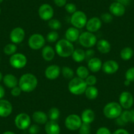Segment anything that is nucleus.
<instances>
[{"mask_svg":"<svg viewBox=\"0 0 134 134\" xmlns=\"http://www.w3.org/2000/svg\"><path fill=\"white\" fill-rule=\"evenodd\" d=\"M38 83V80L37 77L31 73L23 74L19 80V86L23 92H32L36 90Z\"/></svg>","mask_w":134,"mask_h":134,"instance_id":"1","label":"nucleus"},{"mask_svg":"<svg viewBox=\"0 0 134 134\" xmlns=\"http://www.w3.org/2000/svg\"><path fill=\"white\" fill-rule=\"evenodd\" d=\"M74 45L66 39L57 41L55 45V52L60 57L68 58L71 57L74 51Z\"/></svg>","mask_w":134,"mask_h":134,"instance_id":"2","label":"nucleus"},{"mask_svg":"<svg viewBox=\"0 0 134 134\" xmlns=\"http://www.w3.org/2000/svg\"><path fill=\"white\" fill-rule=\"evenodd\" d=\"M87 86L85 80L76 77L70 80L68 85L69 91L74 95H81L84 93Z\"/></svg>","mask_w":134,"mask_h":134,"instance_id":"3","label":"nucleus"},{"mask_svg":"<svg viewBox=\"0 0 134 134\" xmlns=\"http://www.w3.org/2000/svg\"><path fill=\"white\" fill-rule=\"evenodd\" d=\"M103 114L109 119H116L122 113V107L119 103L110 102L108 103L103 108Z\"/></svg>","mask_w":134,"mask_h":134,"instance_id":"4","label":"nucleus"},{"mask_svg":"<svg viewBox=\"0 0 134 134\" xmlns=\"http://www.w3.org/2000/svg\"><path fill=\"white\" fill-rule=\"evenodd\" d=\"M78 41L81 46H83V47L90 49L92 48L94 46L96 45L97 42V39L94 33L86 31V32H83V33L80 34Z\"/></svg>","mask_w":134,"mask_h":134,"instance_id":"5","label":"nucleus"},{"mask_svg":"<svg viewBox=\"0 0 134 134\" xmlns=\"http://www.w3.org/2000/svg\"><path fill=\"white\" fill-rule=\"evenodd\" d=\"M46 40L42 34L38 33L33 34L30 36L28 41V46L33 50H39L46 46Z\"/></svg>","mask_w":134,"mask_h":134,"instance_id":"6","label":"nucleus"},{"mask_svg":"<svg viewBox=\"0 0 134 134\" xmlns=\"http://www.w3.org/2000/svg\"><path fill=\"white\" fill-rule=\"evenodd\" d=\"M87 22V15L82 11H76L70 17V23L73 26L78 29H82L86 26Z\"/></svg>","mask_w":134,"mask_h":134,"instance_id":"7","label":"nucleus"},{"mask_svg":"<svg viewBox=\"0 0 134 134\" xmlns=\"http://www.w3.org/2000/svg\"><path fill=\"white\" fill-rule=\"evenodd\" d=\"M82 121L81 117L76 114H69L64 120V125L68 130L70 131H76L79 130Z\"/></svg>","mask_w":134,"mask_h":134,"instance_id":"8","label":"nucleus"},{"mask_svg":"<svg viewBox=\"0 0 134 134\" xmlns=\"http://www.w3.org/2000/svg\"><path fill=\"white\" fill-rule=\"evenodd\" d=\"M27 58L25 55L20 53H16L11 55L9 59V63L11 66L16 69H22L27 64Z\"/></svg>","mask_w":134,"mask_h":134,"instance_id":"9","label":"nucleus"},{"mask_svg":"<svg viewBox=\"0 0 134 134\" xmlns=\"http://www.w3.org/2000/svg\"><path fill=\"white\" fill-rule=\"evenodd\" d=\"M15 124L19 130H27L31 125L30 116L27 113H19L15 118Z\"/></svg>","mask_w":134,"mask_h":134,"instance_id":"10","label":"nucleus"},{"mask_svg":"<svg viewBox=\"0 0 134 134\" xmlns=\"http://www.w3.org/2000/svg\"><path fill=\"white\" fill-rule=\"evenodd\" d=\"M134 103L133 96L130 92L124 91L119 96V103L125 110H129L132 107Z\"/></svg>","mask_w":134,"mask_h":134,"instance_id":"11","label":"nucleus"},{"mask_svg":"<svg viewBox=\"0 0 134 134\" xmlns=\"http://www.w3.org/2000/svg\"><path fill=\"white\" fill-rule=\"evenodd\" d=\"M38 15L42 20L49 21L53 17V8L48 3H43L38 9Z\"/></svg>","mask_w":134,"mask_h":134,"instance_id":"12","label":"nucleus"},{"mask_svg":"<svg viewBox=\"0 0 134 134\" xmlns=\"http://www.w3.org/2000/svg\"><path fill=\"white\" fill-rule=\"evenodd\" d=\"M26 33L24 30L21 27H16L11 30L9 38L11 42L15 44L22 43L25 38Z\"/></svg>","mask_w":134,"mask_h":134,"instance_id":"13","label":"nucleus"},{"mask_svg":"<svg viewBox=\"0 0 134 134\" xmlns=\"http://www.w3.org/2000/svg\"><path fill=\"white\" fill-rule=\"evenodd\" d=\"M60 73H61V69L59 65L51 64L46 68L44 74L47 79L54 80L60 76Z\"/></svg>","mask_w":134,"mask_h":134,"instance_id":"14","label":"nucleus"},{"mask_svg":"<svg viewBox=\"0 0 134 134\" xmlns=\"http://www.w3.org/2000/svg\"><path fill=\"white\" fill-rule=\"evenodd\" d=\"M102 70L107 74H114L119 70V64L114 60H106L103 63Z\"/></svg>","mask_w":134,"mask_h":134,"instance_id":"15","label":"nucleus"},{"mask_svg":"<svg viewBox=\"0 0 134 134\" xmlns=\"http://www.w3.org/2000/svg\"><path fill=\"white\" fill-rule=\"evenodd\" d=\"M101 26H102V21L99 18L97 17V16H94V17L87 20L86 25L87 31L91 32V33L97 32L100 30Z\"/></svg>","mask_w":134,"mask_h":134,"instance_id":"16","label":"nucleus"},{"mask_svg":"<svg viewBox=\"0 0 134 134\" xmlns=\"http://www.w3.org/2000/svg\"><path fill=\"white\" fill-rule=\"evenodd\" d=\"M12 112L13 106L11 103L5 99H0V117H8Z\"/></svg>","mask_w":134,"mask_h":134,"instance_id":"17","label":"nucleus"},{"mask_svg":"<svg viewBox=\"0 0 134 134\" xmlns=\"http://www.w3.org/2000/svg\"><path fill=\"white\" fill-rule=\"evenodd\" d=\"M109 11L113 16H122L126 13V6L117 2H114L109 6Z\"/></svg>","mask_w":134,"mask_h":134,"instance_id":"18","label":"nucleus"},{"mask_svg":"<svg viewBox=\"0 0 134 134\" xmlns=\"http://www.w3.org/2000/svg\"><path fill=\"white\" fill-rule=\"evenodd\" d=\"M103 63L100 59L97 57H93L87 61V68L89 70L93 73L98 72L102 69Z\"/></svg>","mask_w":134,"mask_h":134,"instance_id":"19","label":"nucleus"},{"mask_svg":"<svg viewBox=\"0 0 134 134\" xmlns=\"http://www.w3.org/2000/svg\"><path fill=\"white\" fill-rule=\"evenodd\" d=\"M32 120L37 124L43 125L48 122V116L43 111L37 110L32 114Z\"/></svg>","mask_w":134,"mask_h":134,"instance_id":"20","label":"nucleus"},{"mask_svg":"<svg viewBox=\"0 0 134 134\" xmlns=\"http://www.w3.org/2000/svg\"><path fill=\"white\" fill-rule=\"evenodd\" d=\"M80 35V33L79 29L74 26L69 28L65 32L66 39L70 41L72 43L78 40Z\"/></svg>","mask_w":134,"mask_h":134,"instance_id":"21","label":"nucleus"},{"mask_svg":"<svg viewBox=\"0 0 134 134\" xmlns=\"http://www.w3.org/2000/svg\"><path fill=\"white\" fill-rule=\"evenodd\" d=\"M45 131L47 134H60V127L57 121L49 120L45 124Z\"/></svg>","mask_w":134,"mask_h":134,"instance_id":"22","label":"nucleus"},{"mask_svg":"<svg viewBox=\"0 0 134 134\" xmlns=\"http://www.w3.org/2000/svg\"><path fill=\"white\" fill-rule=\"evenodd\" d=\"M96 47L98 51L103 54H107L111 50V45L109 41L105 39L99 40L96 43Z\"/></svg>","mask_w":134,"mask_h":134,"instance_id":"23","label":"nucleus"},{"mask_svg":"<svg viewBox=\"0 0 134 134\" xmlns=\"http://www.w3.org/2000/svg\"><path fill=\"white\" fill-rule=\"evenodd\" d=\"M3 82L5 86L8 88H13L19 86V80L15 75L11 74H7L3 78Z\"/></svg>","mask_w":134,"mask_h":134,"instance_id":"24","label":"nucleus"},{"mask_svg":"<svg viewBox=\"0 0 134 134\" xmlns=\"http://www.w3.org/2000/svg\"><path fill=\"white\" fill-rule=\"evenodd\" d=\"M55 50L50 46H45L42 48V56L46 61H51L55 56Z\"/></svg>","mask_w":134,"mask_h":134,"instance_id":"25","label":"nucleus"},{"mask_svg":"<svg viewBox=\"0 0 134 134\" xmlns=\"http://www.w3.org/2000/svg\"><path fill=\"white\" fill-rule=\"evenodd\" d=\"M80 117L83 123L90 124L95 120V114L93 110L90 109H86L84 110H83Z\"/></svg>","mask_w":134,"mask_h":134,"instance_id":"26","label":"nucleus"},{"mask_svg":"<svg viewBox=\"0 0 134 134\" xmlns=\"http://www.w3.org/2000/svg\"><path fill=\"white\" fill-rule=\"evenodd\" d=\"M84 94L89 100H95L99 95V90L95 86H87Z\"/></svg>","mask_w":134,"mask_h":134,"instance_id":"27","label":"nucleus"},{"mask_svg":"<svg viewBox=\"0 0 134 134\" xmlns=\"http://www.w3.org/2000/svg\"><path fill=\"white\" fill-rule=\"evenodd\" d=\"M71 57L76 63H82L83 60H86V52L82 49H76Z\"/></svg>","mask_w":134,"mask_h":134,"instance_id":"28","label":"nucleus"},{"mask_svg":"<svg viewBox=\"0 0 134 134\" xmlns=\"http://www.w3.org/2000/svg\"><path fill=\"white\" fill-rule=\"evenodd\" d=\"M133 50L130 47H125L120 53V58L124 60H129L133 56Z\"/></svg>","mask_w":134,"mask_h":134,"instance_id":"29","label":"nucleus"},{"mask_svg":"<svg viewBox=\"0 0 134 134\" xmlns=\"http://www.w3.org/2000/svg\"><path fill=\"white\" fill-rule=\"evenodd\" d=\"M76 72L78 78L83 80L86 79L90 75V70H89L88 68L84 66H80L79 67H78Z\"/></svg>","mask_w":134,"mask_h":134,"instance_id":"30","label":"nucleus"},{"mask_svg":"<svg viewBox=\"0 0 134 134\" xmlns=\"http://www.w3.org/2000/svg\"><path fill=\"white\" fill-rule=\"evenodd\" d=\"M61 73L63 74V77L66 80H70L74 78V70L69 66H63L61 69Z\"/></svg>","mask_w":134,"mask_h":134,"instance_id":"31","label":"nucleus"},{"mask_svg":"<svg viewBox=\"0 0 134 134\" xmlns=\"http://www.w3.org/2000/svg\"><path fill=\"white\" fill-rule=\"evenodd\" d=\"M60 115V110L57 107H52L49 109L48 112V118L50 120L57 121L59 118Z\"/></svg>","mask_w":134,"mask_h":134,"instance_id":"32","label":"nucleus"},{"mask_svg":"<svg viewBox=\"0 0 134 134\" xmlns=\"http://www.w3.org/2000/svg\"><path fill=\"white\" fill-rule=\"evenodd\" d=\"M17 51V47L15 43H8L3 48V52L7 55H13L16 53Z\"/></svg>","mask_w":134,"mask_h":134,"instance_id":"33","label":"nucleus"},{"mask_svg":"<svg viewBox=\"0 0 134 134\" xmlns=\"http://www.w3.org/2000/svg\"><path fill=\"white\" fill-rule=\"evenodd\" d=\"M48 26L53 30H59L62 26L60 20L56 19H51L48 21Z\"/></svg>","mask_w":134,"mask_h":134,"instance_id":"34","label":"nucleus"},{"mask_svg":"<svg viewBox=\"0 0 134 134\" xmlns=\"http://www.w3.org/2000/svg\"><path fill=\"white\" fill-rule=\"evenodd\" d=\"M59 33L55 30H52L47 34L46 40L49 43H55L59 39Z\"/></svg>","mask_w":134,"mask_h":134,"instance_id":"35","label":"nucleus"},{"mask_svg":"<svg viewBox=\"0 0 134 134\" xmlns=\"http://www.w3.org/2000/svg\"><path fill=\"white\" fill-rule=\"evenodd\" d=\"M120 118L125 124H127L131 122V113L130 110H125L122 111V114L120 116Z\"/></svg>","mask_w":134,"mask_h":134,"instance_id":"36","label":"nucleus"},{"mask_svg":"<svg viewBox=\"0 0 134 134\" xmlns=\"http://www.w3.org/2000/svg\"><path fill=\"white\" fill-rule=\"evenodd\" d=\"M125 78L130 82H134V66L131 67L126 70L125 73Z\"/></svg>","mask_w":134,"mask_h":134,"instance_id":"37","label":"nucleus"},{"mask_svg":"<svg viewBox=\"0 0 134 134\" xmlns=\"http://www.w3.org/2000/svg\"><path fill=\"white\" fill-rule=\"evenodd\" d=\"M91 132V127L90 124H88L83 123L81 125L80 127L79 128V133L80 134H90Z\"/></svg>","mask_w":134,"mask_h":134,"instance_id":"38","label":"nucleus"},{"mask_svg":"<svg viewBox=\"0 0 134 134\" xmlns=\"http://www.w3.org/2000/svg\"><path fill=\"white\" fill-rule=\"evenodd\" d=\"M100 20L105 23H110L113 21V15L110 13H105L100 16Z\"/></svg>","mask_w":134,"mask_h":134,"instance_id":"39","label":"nucleus"},{"mask_svg":"<svg viewBox=\"0 0 134 134\" xmlns=\"http://www.w3.org/2000/svg\"><path fill=\"white\" fill-rule=\"evenodd\" d=\"M64 9H65L66 11L68 12L69 13L72 14V15L73 13L77 11V7L74 3H66L64 6Z\"/></svg>","mask_w":134,"mask_h":134,"instance_id":"40","label":"nucleus"},{"mask_svg":"<svg viewBox=\"0 0 134 134\" xmlns=\"http://www.w3.org/2000/svg\"><path fill=\"white\" fill-rule=\"evenodd\" d=\"M86 83L87 86H95L97 82L96 76L94 75H89L87 78L85 79Z\"/></svg>","mask_w":134,"mask_h":134,"instance_id":"41","label":"nucleus"},{"mask_svg":"<svg viewBox=\"0 0 134 134\" xmlns=\"http://www.w3.org/2000/svg\"><path fill=\"white\" fill-rule=\"evenodd\" d=\"M28 130L30 134H38L40 131V127L38 124H32L30 126Z\"/></svg>","mask_w":134,"mask_h":134,"instance_id":"42","label":"nucleus"},{"mask_svg":"<svg viewBox=\"0 0 134 134\" xmlns=\"http://www.w3.org/2000/svg\"><path fill=\"white\" fill-rule=\"evenodd\" d=\"M21 93H22V90L19 87V86H16V87L11 89V93L13 97H19V95H20Z\"/></svg>","mask_w":134,"mask_h":134,"instance_id":"43","label":"nucleus"},{"mask_svg":"<svg viewBox=\"0 0 134 134\" xmlns=\"http://www.w3.org/2000/svg\"><path fill=\"white\" fill-rule=\"evenodd\" d=\"M96 134H112L111 131L107 127H100L97 130Z\"/></svg>","mask_w":134,"mask_h":134,"instance_id":"44","label":"nucleus"},{"mask_svg":"<svg viewBox=\"0 0 134 134\" xmlns=\"http://www.w3.org/2000/svg\"><path fill=\"white\" fill-rule=\"evenodd\" d=\"M86 52V59L88 60L90 59H91V58L94 57V55H95V51L93 49H92L91 48L88 49L87 51H85Z\"/></svg>","mask_w":134,"mask_h":134,"instance_id":"45","label":"nucleus"},{"mask_svg":"<svg viewBox=\"0 0 134 134\" xmlns=\"http://www.w3.org/2000/svg\"><path fill=\"white\" fill-rule=\"evenodd\" d=\"M54 3L57 7H63L67 3V0H53Z\"/></svg>","mask_w":134,"mask_h":134,"instance_id":"46","label":"nucleus"},{"mask_svg":"<svg viewBox=\"0 0 134 134\" xmlns=\"http://www.w3.org/2000/svg\"><path fill=\"white\" fill-rule=\"evenodd\" d=\"M112 134H130L128 131H127L126 130L123 128H120L116 130V131H114L113 132V133Z\"/></svg>","mask_w":134,"mask_h":134,"instance_id":"47","label":"nucleus"},{"mask_svg":"<svg viewBox=\"0 0 134 134\" xmlns=\"http://www.w3.org/2000/svg\"><path fill=\"white\" fill-rule=\"evenodd\" d=\"M116 2H118V3L124 5V6H127L130 3V2H131V0H116Z\"/></svg>","mask_w":134,"mask_h":134,"instance_id":"48","label":"nucleus"},{"mask_svg":"<svg viewBox=\"0 0 134 134\" xmlns=\"http://www.w3.org/2000/svg\"><path fill=\"white\" fill-rule=\"evenodd\" d=\"M5 91L4 87L0 85V99H3V97L5 96Z\"/></svg>","mask_w":134,"mask_h":134,"instance_id":"49","label":"nucleus"},{"mask_svg":"<svg viewBox=\"0 0 134 134\" xmlns=\"http://www.w3.org/2000/svg\"><path fill=\"white\" fill-rule=\"evenodd\" d=\"M116 124L118 125V126H125V125H126V124H125L124 122L122 120V119H121L120 117H118V118H116Z\"/></svg>","mask_w":134,"mask_h":134,"instance_id":"50","label":"nucleus"},{"mask_svg":"<svg viewBox=\"0 0 134 134\" xmlns=\"http://www.w3.org/2000/svg\"><path fill=\"white\" fill-rule=\"evenodd\" d=\"M130 113H131V122L134 123V109L130 110Z\"/></svg>","mask_w":134,"mask_h":134,"instance_id":"51","label":"nucleus"},{"mask_svg":"<svg viewBox=\"0 0 134 134\" xmlns=\"http://www.w3.org/2000/svg\"><path fill=\"white\" fill-rule=\"evenodd\" d=\"M130 83H131V82H130V81L127 80H125L124 81V85L126 86H129L130 85Z\"/></svg>","mask_w":134,"mask_h":134,"instance_id":"52","label":"nucleus"},{"mask_svg":"<svg viewBox=\"0 0 134 134\" xmlns=\"http://www.w3.org/2000/svg\"><path fill=\"white\" fill-rule=\"evenodd\" d=\"M2 134H16V133L11 131H5V132H3Z\"/></svg>","mask_w":134,"mask_h":134,"instance_id":"53","label":"nucleus"},{"mask_svg":"<svg viewBox=\"0 0 134 134\" xmlns=\"http://www.w3.org/2000/svg\"><path fill=\"white\" fill-rule=\"evenodd\" d=\"M3 75H2V73L0 72V82L3 80Z\"/></svg>","mask_w":134,"mask_h":134,"instance_id":"54","label":"nucleus"},{"mask_svg":"<svg viewBox=\"0 0 134 134\" xmlns=\"http://www.w3.org/2000/svg\"><path fill=\"white\" fill-rule=\"evenodd\" d=\"M3 2V0H0V4H1Z\"/></svg>","mask_w":134,"mask_h":134,"instance_id":"55","label":"nucleus"},{"mask_svg":"<svg viewBox=\"0 0 134 134\" xmlns=\"http://www.w3.org/2000/svg\"><path fill=\"white\" fill-rule=\"evenodd\" d=\"M1 13H2V10H1V8H0V14H1Z\"/></svg>","mask_w":134,"mask_h":134,"instance_id":"56","label":"nucleus"},{"mask_svg":"<svg viewBox=\"0 0 134 134\" xmlns=\"http://www.w3.org/2000/svg\"><path fill=\"white\" fill-rule=\"evenodd\" d=\"M0 61H1V59H0Z\"/></svg>","mask_w":134,"mask_h":134,"instance_id":"57","label":"nucleus"}]
</instances>
